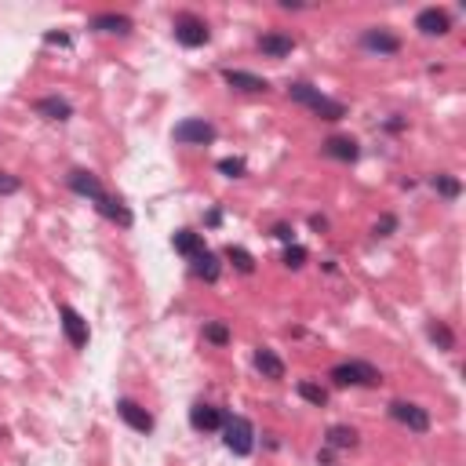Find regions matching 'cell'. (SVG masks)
Returning a JSON list of instances; mask_svg holds the SVG:
<instances>
[{"label":"cell","mask_w":466,"mask_h":466,"mask_svg":"<svg viewBox=\"0 0 466 466\" xmlns=\"http://www.w3.org/2000/svg\"><path fill=\"white\" fill-rule=\"evenodd\" d=\"M288 99H291V102L310 106V110H313L317 117H325V120H339V117H346V106H343V102H335V99L321 95L317 88H310V84H291V88H288Z\"/></svg>","instance_id":"1"},{"label":"cell","mask_w":466,"mask_h":466,"mask_svg":"<svg viewBox=\"0 0 466 466\" xmlns=\"http://www.w3.org/2000/svg\"><path fill=\"white\" fill-rule=\"evenodd\" d=\"M222 441L233 455H251V448H256V427L244 415H229L222 422Z\"/></svg>","instance_id":"2"},{"label":"cell","mask_w":466,"mask_h":466,"mask_svg":"<svg viewBox=\"0 0 466 466\" xmlns=\"http://www.w3.org/2000/svg\"><path fill=\"white\" fill-rule=\"evenodd\" d=\"M332 379H335L339 386H379V383H383L379 368H372V365H365V361L335 365V368H332Z\"/></svg>","instance_id":"3"},{"label":"cell","mask_w":466,"mask_h":466,"mask_svg":"<svg viewBox=\"0 0 466 466\" xmlns=\"http://www.w3.org/2000/svg\"><path fill=\"white\" fill-rule=\"evenodd\" d=\"M175 40L182 48H204L211 40V30H208L204 18H197V15H179L175 18Z\"/></svg>","instance_id":"4"},{"label":"cell","mask_w":466,"mask_h":466,"mask_svg":"<svg viewBox=\"0 0 466 466\" xmlns=\"http://www.w3.org/2000/svg\"><path fill=\"white\" fill-rule=\"evenodd\" d=\"M175 142H182V146H208V142H215V128L204 120V117H194V120H182V124H175Z\"/></svg>","instance_id":"5"},{"label":"cell","mask_w":466,"mask_h":466,"mask_svg":"<svg viewBox=\"0 0 466 466\" xmlns=\"http://www.w3.org/2000/svg\"><path fill=\"white\" fill-rule=\"evenodd\" d=\"M390 415L401 422V427H408V430H415V434H427V430H430L427 408L412 405V401H393V405H390Z\"/></svg>","instance_id":"6"},{"label":"cell","mask_w":466,"mask_h":466,"mask_svg":"<svg viewBox=\"0 0 466 466\" xmlns=\"http://www.w3.org/2000/svg\"><path fill=\"white\" fill-rule=\"evenodd\" d=\"M58 317H62V328H66V339L77 346V350H84L88 346V321L73 310V306H62L58 310Z\"/></svg>","instance_id":"7"},{"label":"cell","mask_w":466,"mask_h":466,"mask_svg":"<svg viewBox=\"0 0 466 466\" xmlns=\"http://www.w3.org/2000/svg\"><path fill=\"white\" fill-rule=\"evenodd\" d=\"M415 30L427 33V37H444L452 30V18H448V11H441V8H427V11H419Z\"/></svg>","instance_id":"8"},{"label":"cell","mask_w":466,"mask_h":466,"mask_svg":"<svg viewBox=\"0 0 466 466\" xmlns=\"http://www.w3.org/2000/svg\"><path fill=\"white\" fill-rule=\"evenodd\" d=\"M222 422H226V415L219 408H211V405H194V408H189V427L201 430V434L222 430Z\"/></svg>","instance_id":"9"},{"label":"cell","mask_w":466,"mask_h":466,"mask_svg":"<svg viewBox=\"0 0 466 466\" xmlns=\"http://www.w3.org/2000/svg\"><path fill=\"white\" fill-rule=\"evenodd\" d=\"M117 412H120V419L128 422L132 430H139V434H150V430H153V415L146 412L142 405H135V401H120Z\"/></svg>","instance_id":"10"},{"label":"cell","mask_w":466,"mask_h":466,"mask_svg":"<svg viewBox=\"0 0 466 466\" xmlns=\"http://www.w3.org/2000/svg\"><path fill=\"white\" fill-rule=\"evenodd\" d=\"M361 44H365L368 51H379V55H397V51H401V40H397L393 33H386V30H365Z\"/></svg>","instance_id":"11"},{"label":"cell","mask_w":466,"mask_h":466,"mask_svg":"<svg viewBox=\"0 0 466 466\" xmlns=\"http://www.w3.org/2000/svg\"><path fill=\"white\" fill-rule=\"evenodd\" d=\"M70 189H73V194H80V197H92V201H102L106 194H102V182L92 175V172H80V168H77V172H70Z\"/></svg>","instance_id":"12"},{"label":"cell","mask_w":466,"mask_h":466,"mask_svg":"<svg viewBox=\"0 0 466 466\" xmlns=\"http://www.w3.org/2000/svg\"><path fill=\"white\" fill-rule=\"evenodd\" d=\"M92 30L128 37V33H132V18H128V15H113V11H106V15H95V18H92Z\"/></svg>","instance_id":"13"},{"label":"cell","mask_w":466,"mask_h":466,"mask_svg":"<svg viewBox=\"0 0 466 466\" xmlns=\"http://www.w3.org/2000/svg\"><path fill=\"white\" fill-rule=\"evenodd\" d=\"M33 110H37L40 117H48V120H70V117H73V106H70L66 99H58V95L37 99V106H33Z\"/></svg>","instance_id":"14"},{"label":"cell","mask_w":466,"mask_h":466,"mask_svg":"<svg viewBox=\"0 0 466 466\" xmlns=\"http://www.w3.org/2000/svg\"><path fill=\"white\" fill-rule=\"evenodd\" d=\"M259 51L270 55V58H284V55L295 51V40L284 37V33H263V37H259Z\"/></svg>","instance_id":"15"},{"label":"cell","mask_w":466,"mask_h":466,"mask_svg":"<svg viewBox=\"0 0 466 466\" xmlns=\"http://www.w3.org/2000/svg\"><path fill=\"white\" fill-rule=\"evenodd\" d=\"M222 80L229 84V88H237V92H266L270 84L256 73H244V70H222Z\"/></svg>","instance_id":"16"},{"label":"cell","mask_w":466,"mask_h":466,"mask_svg":"<svg viewBox=\"0 0 466 466\" xmlns=\"http://www.w3.org/2000/svg\"><path fill=\"white\" fill-rule=\"evenodd\" d=\"M325 153L328 157H335V160H357V153H361V150H357V142L353 139H346V135H332L328 142H325Z\"/></svg>","instance_id":"17"},{"label":"cell","mask_w":466,"mask_h":466,"mask_svg":"<svg viewBox=\"0 0 466 466\" xmlns=\"http://www.w3.org/2000/svg\"><path fill=\"white\" fill-rule=\"evenodd\" d=\"M256 368L266 375V379H284V361L273 350H266V346H259L256 350Z\"/></svg>","instance_id":"18"},{"label":"cell","mask_w":466,"mask_h":466,"mask_svg":"<svg viewBox=\"0 0 466 466\" xmlns=\"http://www.w3.org/2000/svg\"><path fill=\"white\" fill-rule=\"evenodd\" d=\"M172 244H175V251H182L186 259H194V256H201V251H204V237H201V233H194V229H179L175 237H172Z\"/></svg>","instance_id":"19"},{"label":"cell","mask_w":466,"mask_h":466,"mask_svg":"<svg viewBox=\"0 0 466 466\" xmlns=\"http://www.w3.org/2000/svg\"><path fill=\"white\" fill-rule=\"evenodd\" d=\"M99 204V211H102V215L106 219H110V222H120V226H132V211L128 208H124L117 197H102V201H95Z\"/></svg>","instance_id":"20"},{"label":"cell","mask_w":466,"mask_h":466,"mask_svg":"<svg viewBox=\"0 0 466 466\" xmlns=\"http://www.w3.org/2000/svg\"><path fill=\"white\" fill-rule=\"evenodd\" d=\"M189 263H194V273H197V277H204V281H215V277H219V259L211 256L208 248L201 251V256H194Z\"/></svg>","instance_id":"21"},{"label":"cell","mask_w":466,"mask_h":466,"mask_svg":"<svg viewBox=\"0 0 466 466\" xmlns=\"http://www.w3.org/2000/svg\"><path fill=\"white\" fill-rule=\"evenodd\" d=\"M295 390H299V397L310 401L313 408H325V405H328V390H325V386H317V383H310V379H303V383L295 386Z\"/></svg>","instance_id":"22"},{"label":"cell","mask_w":466,"mask_h":466,"mask_svg":"<svg viewBox=\"0 0 466 466\" xmlns=\"http://www.w3.org/2000/svg\"><path fill=\"white\" fill-rule=\"evenodd\" d=\"M328 444H332V448H353V444H357V430L353 427H332L328 430Z\"/></svg>","instance_id":"23"},{"label":"cell","mask_w":466,"mask_h":466,"mask_svg":"<svg viewBox=\"0 0 466 466\" xmlns=\"http://www.w3.org/2000/svg\"><path fill=\"white\" fill-rule=\"evenodd\" d=\"M430 182H434L437 194H441V197H448V201H455V197H459V189H462L459 179H452V175H434Z\"/></svg>","instance_id":"24"},{"label":"cell","mask_w":466,"mask_h":466,"mask_svg":"<svg viewBox=\"0 0 466 466\" xmlns=\"http://www.w3.org/2000/svg\"><path fill=\"white\" fill-rule=\"evenodd\" d=\"M226 259H229L233 266H237L241 273H251V270H256V259H251L244 248H233V244H229V248H226Z\"/></svg>","instance_id":"25"},{"label":"cell","mask_w":466,"mask_h":466,"mask_svg":"<svg viewBox=\"0 0 466 466\" xmlns=\"http://www.w3.org/2000/svg\"><path fill=\"white\" fill-rule=\"evenodd\" d=\"M204 339H208V343H215V346H226L229 343V328L222 321H211V325H204Z\"/></svg>","instance_id":"26"},{"label":"cell","mask_w":466,"mask_h":466,"mask_svg":"<svg viewBox=\"0 0 466 466\" xmlns=\"http://www.w3.org/2000/svg\"><path fill=\"white\" fill-rule=\"evenodd\" d=\"M219 172L229 175V179H241V175H244V160H241V157H222V160H219Z\"/></svg>","instance_id":"27"},{"label":"cell","mask_w":466,"mask_h":466,"mask_svg":"<svg viewBox=\"0 0 466 466\" xmlns=\"http://www.w3.org/2000/svg\"><path fill=\"white\" fill-rule=\"evenodd\" d=\"M430 339H434V343H437L441 350H452V346H455V339H452V332H448V328H444V325H430Z\"/></svg>","instance_id":"28"},{"label":"cell","mask_w":466,"mask_h":466,"mask_svg":"<svg viewBox=\"0 0 466 466\" xmlns=\"http://www.w3.org/2000/svg\"><path fill=\"white\" fill-rule=\"evenodd\" d=\"M303 263H306V248H299V244H288V251H284V266L299 270Z\"/></svg>","instance_id":"29"},{"label":"cell","mask_w":466,"mask_h":466,"mask_svg":"<svg viewBox=\"0 0 466 466\" xmlns=\"http://www.w3.org/2000/svg\"><path fill=\"white\" fill-rule=\"evenodd\" d=\"M393 229H397V219L393 215H383V219L375 222V237H390Z\"/></svg>","instance_id":"30"},{"label":"cell","mask_w":466,"mask_h":466,"mask_svg":"<svg viewBox=\"0 0 466 466\" xmlns=\"http://www.w3.org/2000/svg\"><path fill=\"white\" fill-rule=\"evenodd\" d=\"M18 189H23V182L8 172H0V194H18Z\"/></svg>","instance_id":"31"},{"label":"cell","mask_w":466,"mask_h":466,"mask_svg":"<svg viewBox=\"0 0 466 466\" xmlns=\"http://www.w3.org/2000/svg\"><path fill=\"white\" fill-rule=\"evenodd\" d=\"M291 233H295V229H291L288 222H277V226H273V237L284 241V244H291Z\"/></svg>","instance_id":"32"},{"label":"cell","mask_w":466,"mask_h":466,"mask_svg":"<svg viewBox=\"0 0 466 466\" xmlns=\"http://www.w3.org/2000/svg\"><path fill=\"white\" fill-rule=\"evenodd\" d=\"M44 40H48V44H62V48H66V44H70V37H66V33H48Z\"/></svg>","instance_id":"33"},{"label":"cell","mask_w":466,"mask_h":466,"mask_svg":"<svg viewBox=\"0 0 466 466\" xmlns=\"http://www.w3.org/2000/svg\"><path fill=\"white\" fill-rule=\"evenodd\" d=\"M310 226H313V229H328V219H321V215H313V219H310Z\"/></svg>","instance_id":"34"}]
</instances>
